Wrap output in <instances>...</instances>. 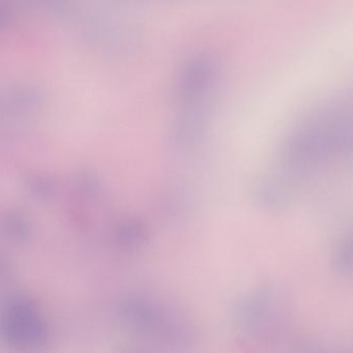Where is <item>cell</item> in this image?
Instances as JSON below:
<instances>
[{"mask_svg": "<svg viewBox=\"0 0 353 353\" xmlns=\"http://www.w3.org/2000/svg\"><path fill=\"white\" fill-rule=\"evenodd\" d=\"M220 78V65L212 55L199 53L183 63L174 82L177 141L189 142L202 133L218 94Z\"/></svg>", "mask_w": 353, "mask_h": 353, "instance_id": "1", "label": "cell"}]
</instances>
